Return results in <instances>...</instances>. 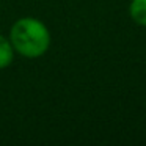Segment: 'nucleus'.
<instances>
[{"label": "nucleus", "instance_id": "3", "mask_svg": "<svg viewBox=\"0 0 146 146\" xmlns=\"http://www.w3.org/2000/svg\"><path fill=\"white\" fill-rule=\"evenodd\" d=\"M13 57H14L13 46L8 42L7 38H3V36L0 35V69L7 68L13 61Z\"/></svg>", "mask_w": 146, "mask_h": 146}, {"label": "nucleus", "instance_id": "1", "mask_svg": "<svg viewBox=\"0 0 146 146\" xmlns=\"http://www.w3.org/2000/svg\"><path fill=\"white\" fill-rule=\"evenodd\" d=\"M50 35L42 22L33 17L19 19L11 29V46L21 55L36 58L49 49Z\"/></svg>", "mask_w": 146, "mask_h": 146}, {"label": "nucleus", "instance_id": "2", "mask_svg": "<svg viewBox=\"0 0 146 146\" xmlns=\"http://www.w3.org/2000/svg\"><path fill=\"white\" fill-rule=\"evenodd\" d=\"M129 11H130V17L138 25L146 27V0H132Z\"/></svg>", "mask_w": 146, "mask_h": 146}]
</instances>
